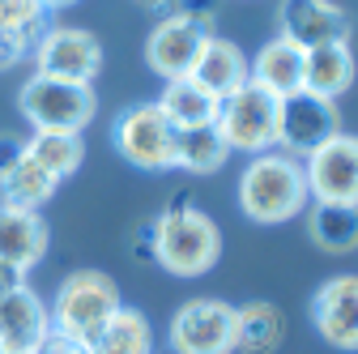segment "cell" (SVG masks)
Segmentation results:
<instances>
[{
    "instance_id": "cell-1",
    "label": "cell",
    "mask_w": 358,
    "mask_h": 354,
    "mask_svg": "<svg viewBox=\"0 0 358 354\" xmlns=\"http://www.w3.org/2000/svg\"><path fill=\"white\" fill-rule=\"evenodd\" d=\"M307 205V180L303 162L286 150L252 154V162L239 175V209L260 227H278L286 218H299Z\"/></svg>"
},
{
    "instance_id": "cell-2",
    "label": "cell",
    "mask_w": 358,
    "mask_h": 354,
    "mask_svg": "<svg viewBox=\"0 0 358 354\" xmlns=\"http://www.w3.org/2000/svg\"><path fill=\"white\" fill-rule=\"evenodd\" d=\"M222 256V231L205 209L175 201L166 213L154 218V264L171 278H201Z\"/></svg>"
},
{
    "instance_id": "cell-3",
    "label": "cell",
    "mask_w": 358,
    "mask_h": 354,
    "mask_svg": "<svg viewBox=\"0 0 358 354\" xmlns=\"http://www.w3.org/2000/svg\"><path fill=\"white\" fill-rule=\"evenodd\" d=\"M120 307H124L120 286L103 269H73L60 282V290H56V299L48 307V316H52V333L90 346Z\"/></svg>"
},
{
    "instance_id": "cell-4",
    "label": "cell",
    "mask_w": 358,
    "mask_h": 354,
    "mask_svg": "<svg viewBox=\"0 0 358 354\" xmlns=\"http://www.w3.org/2000/svg\"><path fill=\"white\" fill-rule=\"evenodd\" d=\"M17 107H22V115L34 132H81L94 120V90H90L85 81L34 73L22 85Z\"/></svg>"
},
{
    "instance_id": "cell-5",
    "label": "cell",
    "mask_w": 358,
    "mask_h": 354,
    "mask_svg": "<svg viewBox=\"0 0 358 354\" xmlns=\"http://www.w3.org/2000/svg\"><path fill=\"white\" fill-rule=\"evenodd\" d=\"M227 150H243V154H264L278 146V99L264 94L256 81H243L235 94H227L217 103L213 115Z\"/></svg>"
},
{
    "instance_id": "cell-6",
    "label": "cell",
    "mask_w": 358,
    "mask_h": 354,
    "mask_svg": "<svg viewBox=\"0 0 358 354\" xmlns=\"http://www.w3.org/2000/svg\"><path fill=\"white\" fill-rule=\"evenodd\" d=\"M111 141L124 154V162L141 167V171H171L175 167V128L158 111V103H137L120 111Z\"/></svg>"
},
{
    "instance_id": "cell-7",
    "label": "cell",
    "mask_w": 358,
    "mask_h": 354,
    "mask_svg": "<svg viewBox=\"0 0 358 354\" xmlns=\"http://www.w3.org/2000/svg\"><path fill=\"white\" fill-rule=\"evenodd\" d=\"M209 34H213V17H209V13H171V17H162V22L150 30V38H145V64H150L162 81L188 77Z\"/></svg>"
},
{
    "instance_id": "cell-8",
    "label": "cell",
    "mask_w": 358,
    "mask_h": 354,
    "mask_svg": "<svg viewBox=\"0 0 358 354\" xmlns=\"http://www.w3.org/2000/svg\"><path fill=\"white\" fill-rule=\"evenodd\" d=\"M166 341L175 354H235V307L222 299H192L171 316Z\"/></svg>"
},
{
    "instance_id": "cell-9",
    "label": "cell",
    "mask_w": 358,
    "mask_h": 354,
    "mask_svg": "<svg viewBox=\"0 0 358 354\" xmlns=\"http://www.w3.org/2000/svg\"><path fill=\"white\" fill-rule=\"evenodd\" d=\"M34 73L64 77V81H94L103 69V43L81 26H48L34 43Z\"/></svg>"
},
{
    "instance_id": "cell-10",
    "label": "cell",
    "mask_w": 358,
    "mask_h": 354,
    "mask_svg": "<svg viewBox=\"0 0 358 354\" xmlns=\"http://www.w3.org/2000/svg\"><path fill=\"white\" fill-rule=\"evenodd\" d=\"M307 192L316 201H337V205H358V137L333 132L324 146H316L303 162Z\"/></svg>"
},
{
    "instance_id": "cell-11",
    "label": "cell",
    "mask_w": 358,
    "mask_h": 354,
    "mask_svg": "<svg viewBox=\"0 0 358 354\" xmlns=\"http://www.w3.org/2000/svg\"><path fill=\"white\" fill-rule=\"evenodd\" d=\"M333 132H341V115L333 99H320L311 90H294L278 99V146L286 154H311Z\"/></svg>"
},
{
    "instance_id": "cell-12",
    "label": "cell",
    "mask_w": 358,
    "mask_h": 354,
    "mask_svg": "<svg viewBox=\"0 0 358 354\" xmlns=\"http://www.w3.org/2000/svg\"><path fill=\"white\" fill-rule=\"evenodd\" d=\"M311 325L337 350H358V274L329 278L311 295Z\"/></svg>"
},
{
    "instance_id": "cell-13",
    "label": "cell",
    "mask_w": 358,
    "mask_h": 354,
    "mask_svg": "<svg viewBox=\"0 0 358 354\" xmlns=\"http://www.w3.org/2000/svg\"><path fill=\"white\" fill-rule=\"evenodd\" d=\"M282 38L294 48H320V43H345L350 38V13L333 0H282L278 9Z\"/></svg>"
},
{
    "instance_id": "cell-14",
    "label": "cell",
    "mask_w": 358,
    "mask_h": 354,
    "mask_svg": "<svg viewBox=\"0 0 358 354\" xmlns=\"http://www.w3.org/2000/svg\"><path fill=\"white\" fill-rule=\"evenodd\" d=\"M52 337V316L30 286L0 299V354H38V346Z\"/></svg>"
},
{
    "instance_id": "cell-15",
    "label": "cell",
    "mask_w": 358,
    "mask_h": 354,
    "mask_svg": "<svg viewBox=\"0 0 358 354\" xmlns=\"http://www.w3.org/2000/svg\"><path fill=\"white\" fill-rule=\"evenodd\" d=\"M188 81H196L213 103H222L227 94H235L239 85L248 81V56L235 48L231 38L209 34L201 56H196V64H192V73H188Z\"/></svg>"
},
{
    "instance_id": "cell-16",
    "label": "cell",
    "mask_w": 358,
    "mask_h": 354,
    "mask_svg": "<svg viewBox=\"0 0 358 354\" xmlns=\"http://www.w3.org/2000/svg\"><path fill=\"white\" fill-rule=\"evenodd\" d=\"M48 222L34 209H17L0 201V260L17 264V269H34L48 252Z\"/></svg>"
},
{
    "instance_id": "cell-17",
    "label": "cell",
    "mask_w": 358,
    "mask_h": 354,
    "mask_svg": "<svg viewBox=\"0 0 358 354\" xmlns=\"http://www.w3.org/2000/svg\"><path fill=\"white\" fill-rule=\"evenodd\" d=\"M248 81H256L264 94L286 99L294 90H303V48H294L290 38H268L256 52V60H248Z\"/></svg>"
},
{
    "instance_id": "cell-18",
    "label": "cell",
    "mask_w": 358,
    "mask_h": 354,
    "mask_svg": "<svg viewBox=\"0 0 358 354\" xmlns=\"http://www.w3.org/2000/svg\"><path fill=\"white\" fill-rule=\"evenodd\" d=\"M350 85H354V56L345 43H320V48L303 52V90L337 103Z\"/></svg>"
},
{
    "instance_id": "cell-19",
    "label": "cell",
    "mask_w": 358,
    "mask_h": 354,
    "mask_svg": "<svg viewBox=\"0 0 358 354\" xmlns=\"http://www.w3.org/2000/svg\"><path fill=\"white\" fill-rule=\"evenodd\" d=\"M286 337V316L278 303L268 299H252L243 307H235V350L243 354H273Z\"/></svg>"
},
{
    "instance_id": "cell-20",
    "label": "cell",
    "mask_w": 358,
    "mask_h": 354,
    "mask_svg": "<svg viewBox=\"0 0 358 354\" xmlns=\"http://www.w3.org/2000/svg\"><path fill=\"white\" fill-rule=\"evenodd\" d=\"M307 231L324 252H354L358 248V205H337V201H316L307 213Z\"/></svg>"
},
{
    "instance_id": "cell-21",
    "label": "cell",
    "mask_w": 358,
    "mask_h": 354,
    "mask_svg": "<svg viewBox=\"0 0 358 354\" xmlns=\"http://www.w3.org/2000/svg\"><path fill=\"white\" fill-rule=\"evenodd\" d=\"M231 158L227 141H222L217 124H196V128H175V167L192 175H213Z\"/></svg>"
},
{
    "instance_id": "cell-22",
    "label": "cell",
    "mask_w": 358,
    "mask_h": 354,
    "mask_svg": "<svg viewBox=\"0 0 358 354\" xmlns=\"http://www.w3.org/2000/svg\"><path fill=\"white\" fill-rule=\"evenodd\" d=\"M158 111L171 120V128H196V124H213L217 103L201 90L196 81L175 77V81H166V85H162V94H158Z\"/></svg>"
},
{
    "instance_id": "cell-23",
    "label": "cell",
    "mask_w": 358,
    "mask_h": 354,
    "mask_svg": "<svg viewBox=\"0 0 358 354\" xmlns=\"http://www.w3.org/2000/svg\"><path fill=\"white\" fill-rule=\"evenodd\" d=\"M94 354H154V329L137 307H120L103 325V333L90 341Z\"/></svg>"
},
{
    "instance_id": "cell-24",
    "label": "cell",
    "mask_w": 358,
    "mask_h": 354,
    "mask_svg": "<svg viewBox=\"0 0 358 354\" xmlns=\"http://www.w3.org/2000/svg\"><path fill=\"white\" fill-rule=\"evenodd\" d=\"M56 184L60 180H52L48 171H43L30 154L9 171V175H0V201L5 205H17V209H43L52 197H56Z\"/></svg>"
},
{
    "instance_id": "cell-25",
    "label": "cell",
    "mask_w": 358,
    "mask_h": 354,
    "mask_svg": "<svg viewBox=\"0 0 358 354\" xmlns=\"http://www.w3.org/2000/svg\"><path fill=\"white\" fill-rule=\"evenodd\" d=\"M26 154L52 175V180H64V175H73L85 158V141L81 132H34V137H26Z\"/></svg>"
},
{
    "instance_id": "cell-26",
    "label": "cell",
    "mask_w": 358,
    "mask_h": 354,
    "mask_svg": "<svg viewBox=\"0 0 358 354\" xmlns=\"http://www.w3.org/2000/svg\"><path fill=\"white\" fill-rule=\"evenodd\" d=\"M26 158V137H13V132H0V175H9L17 162Z\"/></svg>"
},
{
    "instance_id": "cell-27",
    "label": "cell",
    "mask_w": 358,
    "mask_h": 354,
    "mask_svg": "<svg viewBox=\"0 0 358 354\" xmlns=\"http://www.w3.org/2000/svg\"><path fill=\"white\" fill-rule=\"evenodd\" d=\"M128 243H132V256H141V260H154V218L141 227H132L128 231Z\"/></svg>"
},
{
    "instance_id": "cell-28",
    "label": "cell",
    "mask_w": 358,
    "mask_h": 354,
    "mask_svg": "<svg viewBox=\"0 0 358 354\" xmlns=\"http://www.w3.org/2000/svg\"><path fill=\"white\" fill-rule=\"evenodd\" d=\"M38 354H94L85 341H73V337H60V333H52L48 341L38 346Z\"/></svg>"
},
{
    "instance_id": "cell-29",
    "label": "cell",
    "mask_w": 358,
    "mask_h": 354,
    "mask_svg": "<svg viewBox=\"0 0 358 354\" xmlns=\"http://www.w3.org/2000/svg\"><path fill=\"white\" fill-rule=\"evenodd\" d=\"M22 286H26V269H17V264H9V260H0V299L13 295V290H22Z\"/></svg>"
},
{
    "instance_id": "cell-30",
    "label": "cell",
    "mask_w": 358,
    "mask_h": 354,
    "mask_svg": "<svg viewBox=\"0 0 358 354\" xmlns=\"http://www.w3.org/2000/svg\"><path fill=\"white\" fill-rule=\"evenodd\" d=\"M137 5H145V9H166V5H175V0H137Z\"/></svg>"
},
{
    "instance_id": "cell-31",
    "label": "cell",
    "mask_w": 358,
    "mask_h": 354,
    "mask_svg": "<svg viewBox=\"0 0 358 354\" xmlns=\"http://www.w3.org/2000/svg\"><path fill=\"white\" fill-rule=\"evenodd\" d=\"M43 9H64V5H73V0H38Z\"/></svg>"
}]
</instances>
